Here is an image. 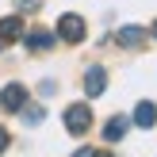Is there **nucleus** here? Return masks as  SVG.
I'll use <instances>...</instances> for the list:
<instances>
[{"label": "nucleus", "instance_id": "8", "mask_svg": "<svg viewBox=\"0 0 157 157\" xmlns=\"http://www.w3.org/2000/svg\"><path fill=\"white\" fill-rule=\"evenodd\" d=\"M134 123L142 130H150V127H157V104H150V100H142V104L134 107Z\"/></svg>", "mask_w": 157, "mask_h": 157}, {"label": "nucleus", "instance_id": "1", "mask_svg": "<svg viewBox=\"0 0 157 157\" xmlns=\"http://www.w3.org/2000/svg\"><path fill=\"white\" fill-rule=\"evenodd\" d=\"M84 31H88V27H84V19L69 12V15H61V19H58V31H54V35H58L61 42H73V46H77V42L84 38Z\"/></svg>", "mask_w": 157, "mask_h": 157}, {"label": "nucleus", "instance_id": "2", "mask_svg": "<svg viewBox=\"0 0 157 157\" xmlns=\"http://www.w3.org/2000/svg\"><path fill=\"white\" fill-rule=\"evenodd\" d=\"M88 127H92V107H88V104L65 107V130H69V134H84Z\"/></svg>", "mask_w": 157, "mask_h": 157}, {"label": "nucleus", "instance_id": "7", "mask_svg": "<svg viewBox=\"0 0 157 157\" xmlns=\"http://www.w3.org/2000/svg\"><path fill=\"white\" fill-rule=\"evenodd\" d=\"M23 38H27V46H31V50H50L58 35H54V31H46V27H35V31H27Z\"/></svg>", "mask_w": 157, "mask_h": 157}, {"label": "nucleus", "instance_id": "14", "mask_svg": "<svg viewBox=\"0 0 157 157\" xmlns=\"http://www.w3.org/2000/svg\"><path fill=\"white\" fill-rule=\"evenodd\" d=\"M96 157H111V153H96Z\"/></svg>", "mask_w": 157, "mask_h": 157}, {"label": "nucleus", "instance_id": "13", "mask_svg": "<svg viewBox=\"0 0 157 157\" xmlns=\"http://www.w3.org/2000/svg\"><path fill=\"white\" fill-rule=\"evenodd\" d=\"M73 157H96V150H88V146H84V150H77Z\"/></svg>", "mask_w": 157, "mask_h": 157}, {"label": "nucleus", "instance_id": "10", "mask_svg": "<svg viewBox=\"0 0 157 157\" xmlns=\"http://www.w3.org/2000/svg\"><path fill=\"white\" fill-rule=\"evenodd\" d=\"M19 115H23V123H27V127H35V123H42V119H46V107H38V104H23V107H19Z\"/></svg>", "mask_w": 157, "mask_h": 157}, {"label": "nucleus", "instance_id": "5", "mask_svg": "<svg viewBox=\"0 0 157 157\" xmlns=\"http://www.w3.org/2000/svg\"><path fill=\"white\" fill-rule=\"evenodd\" d=\"M146 38H150V31H146V27H119L115 42H119V46H127V50H138Z\"/></svg>", "mask_w": 157, "mask_h": 157}, {"label": "nucleus", "instance_id": "15", "mask_svg": "<svg viewBox=\"0 0 157 157\" xmlns=\"http://www.w3.org/2000/svg\"><path fill=\"white\" fill-rule=\"evenodd\" d=\"M153 38H157V23H153Z\"/></svg>", "mask_w": 157, "mask_h": 157}, {"label": "nucleus", "instance_id": "12", "mask_svg": "<svg viewBox=\"0 0 157 157\" xmlns=\"http://www.w3.org/2000/svg\"><path fill=\"white\" fill-rule=\"evenodd\" d=\"M8 142H12V134H8V130H4V127H0V153H4V150H8Z\"/></svg>", "mask_w": 157, "mask_h": 157}, {"label": "nucleus", "instance_id": "4", "mask_svg": "<svg viewBox=\"0 0 157 157\" xmlns=\"http://www.w3.org/2000/svg\"><path fill=\"white\" fill-rule=\"evenodd\" d=\"M23 35H27V31H23L19 15H4V19H0V42H4V46H12L15 38H23Z\"/></svg>", "mask_w": 157, "mask_h": 157}, {"label": "nucleus", "instance_id": "11", "mask_svg": "<svg viewBox=\"0 0 157 157\" xmlns=\"http://www.w3.org/2000/svg\"><path fill=\"white\" fill-rule=\"evenodd\" d=\"M42 0H15V12H35Z\"/></svg>", "mask_w": 157, "mask_h": 157}, {"label": "nucleus", "instance_id": "16", "mask_svg": "<svg viewBox=\"0 0 157 157\" xmlns=\"http://www.w3.org/2000/svg\"><path fill=\"white\" fill-rule=\"evenodd\" d=\"M0 50H4V42H0Z\"/></svg>", "mask_w": 157, "mask_h": 157}, {"label": "nucleus", "instance_id": "3", "mask_svg": "<svg viewBox=\"0 0 157 157\" xmlns=\"http://www.w3.org/2000/svg\"><path fill=\"white\" fill-rule=\"evenodd\" d=\"M27 104V88H23L19 81H12V84H4V88H0V107H4V111H19V107Z\"/></svg>", "mask_w": 157, "mask_h": 157}, {"label": "nucleus", "instance_id": "6", "mask_svg": "<svg viewBox=\"0 0 157 157\" xmlns=\"http://www.w3.org/2000/svg\"><path fill=\"white\" fill-rule=\"evenodd\" d=\"M104 88H107V73L100 65H92L88 73H84V92H88V96H100Z\"/></svg>", "mask_w": 157, "mask_h": 157}, {"label": "nucleus", "instance_id": "9", "mask_svg": "<svg viewBox=\"0 0 157 157\" xmlns=\"http://www.w3.org/2000/svg\"><path fill=\"white\" fill-rule=\"evenodd\" d=\"M127 127H130V119H123V115H111V119L104 123V138H107V142H119V138L127 134Z\"/></svg>", "mask_w": 157, "mask_h": 157}]
</instances>
